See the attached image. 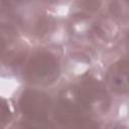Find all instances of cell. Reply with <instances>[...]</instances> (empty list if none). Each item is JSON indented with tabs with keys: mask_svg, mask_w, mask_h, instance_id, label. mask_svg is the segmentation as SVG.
Returning a JSON list of instances; mask_svg holds the SVG:
<instances>
[{
	"mask_svg": "<svg viewBox=\"0 0 129 129\" xmlns=\"http://www.w3.org/2000/svg\"><path fill=\"white\" fill-rule=\"evenodd\" d=\"M1 111H2L1 129H6L13 122V120L15 118V112H14V108H13V104H12L11 99H6V98L2 97Z\"/></svg>",
	"mask_w": 129,
	"mask_h": 129,
	"instance_id": "cell-8",
	"label": "cell"
},
{
	"mask_svg": "<svg viewBox=\"0 0 129 129\" xmlns=\"http://www.w3.org/2000/svg\"><path fill=\"white\" fill-rule=\"evenodd\" d=\"M60 86L84 110L100 120L108 122L118 116L122 100L109 89L101 68L91 67Z\"/></svg>",
	"mask_w": 129,
	"mask_h": 129,
	"instance_id": "cell-1",
	"label": "cell"
},
{
	"mask_svg": "<svg viewBox=\"0 0 129 129\" xmlns=\"http://www.w3.org/2000/svg\"><path fill=\"white\" fill-rule=\"evenodd\" d=\"M103 129H129V123L123 120L114 119L106 122Z\"/></svg>",
	"mask_w": 129,
	"mask_h": 129,
	"instance_id": "cell-9",
	"label": "cell"
},
{
	"mask_svg": "<svg viewBox=\"0 0 129 129\" xmlns=\"http://www.w3.org/2000/svg\"><path fill=\"white\" fill-rule=\"evenodd\" d=\"M106 53L110 54L103 69L106 84L115 97L129 99V27L122 28L119 40Z\"/></svg>",
	"mask_w": 129,
	"mask_h": 129,
	"instance_id": "cell-3",
	"label": "cell"
},
{
	"mask_svg": "<svg viewBox=\"0 0 129 129\" xmlns=\"http://www.w3.org/2000/svg\"><path fill=\"white\" fill-rule=\"evenodd\" d=\"M53 91L28 86L21 88L11 98L15 115L33 121L49 123H53Z\"/></svg>",
	"mask_w": 129,
	"mask_h": 129,
	"instance_id": "cell-5",
	"label": "cell"
},
{
	"mask_svg": "<svg viewBox=\"0 0 129 129\" xmlns=\"http://www.w3.org/2000/svg\"><path fill=\"white\" fill-rule=\"evenodd\" d=\"M6 129H56L53 123L29 120L15 115L13 122Z\"/></svg>",
	"mask_w": 129,
	"mask_h": 129,
	"instance_id": "cell-7",
	"label": "cell"
},
{
	"mask_svg": "<svg viewBox=\"0 0 129 129\" xmlns=\"http://www.w3.org/2000/svg\"><path fill=\"white\" fill-rule=\"evenodd\" d=\"M53 92L52 121L56 129H103L106 122L84 110L60 85Z\"/></svg>",
	"mask_w": 129,
	"mask_h": 129,
	"instance_id": "cell-4",
	"label": "cell"
},
{
	"mask_svg": "<svg viewBox=\"0 0 129 129\" xmlns=\"http://www.w3.org/2000/svg\"><path fill=\"white\" fill-rule=\"evenodd\" d=\"M104 11L121 28L129 27V1H105Z\"/></svg>",
	"mask_w": 129,
	"mask_h": 129,
	"instance_id": "cell-6",
	"label": "cell"
},
{
	"mask_svg": "<svg viewBox=\"0 0 129 129\" xmlns=\"http://www.w3.org/2000/svg\"><path fill=\"white\" fill-rule=\"evenodd\" d=\"M64 56L60 43L35 44L30 47L15 78L24 86L49 90L61 80Z\"/></svg>",
	"mask_w": 129,
	"mask_h": 129,
	"instance_id": "cell-2",
	"label": "cell"
}]
</instances>
